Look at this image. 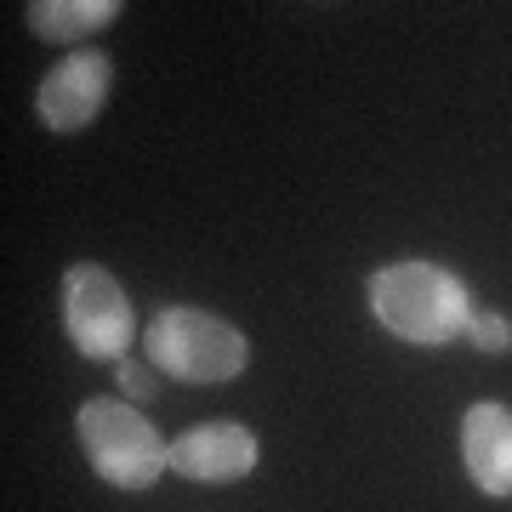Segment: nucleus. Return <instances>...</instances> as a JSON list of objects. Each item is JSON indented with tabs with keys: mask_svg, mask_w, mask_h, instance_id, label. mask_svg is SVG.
<instances>
[{
	"mask_svg": "<svg viewBox=\"0 0 512 512\" xmlns=\"http://www.w3.org/2000/svg\"><path fill=\"white\" fill-rule=\"evenodd\" d=\"M120 12H126L120 0H29V6H23L29 29H35L40 40H52V46H74V40L109 29Z\"/></svg>",
	"mask_w": 512,
	"mask_h": 512,
	"instance_id": "8",
	"label": "nucleus"
},
{
	"mask_svg": "<svg viewBox=\"0 0 512 512\" xmlns=\"http://www.w3.org/2000/svg\"><path fill=\"white\" fill-rule=\"evenodd\" d=\"M467 342H473L478 353H512V319L507 313H490V308H478L473 313V325H467Z\"/></svg>",
	"mask_w": 512,
	"mask_h": 512,
	"instance_id": "9",
	"label": "nucleus"
},
{
	"mask_svg": "<svg viewBox=\"0 0 512 512\" xmlns=\"http://www.w3.org/2000/svg\"><path fill=\"white\" fill-rule=\"evenodd\" d=\"M461 467H467L478 495H490V501L512 495V410L507 404L484 399L461 416Z\"/></svg>",
	"mask_w": 512,
	"mask_h": 512,
	"instance_id": "7",
	"label": "nucleus"
},
{
	"mask_svg": "<svg viewBox=\"0 0 512 512\" xmlns=\"http://www.w3.org/2000/svg\"><path fill=\"white\" fill-rule=\"evenodd\" d=\"M365 302L376 313V325L393 330L410 348H444V342H456V336H467V325H473V313H478L467 279L450 274L444 262H416V256L376 268L365 285Z\"/></svg>",
	"mask_w": 512,
	"mask_h": 512,
	"instance_id": "1",
	"label": "nucleus"
},
{
	"mask_svg": "<svg viewBox=\"0 0 512 512\" xmlns=\"http://www.w3.org/2000/svg\"><path fill=\"white\" fill-rule=\"evenodd\" d=\"M109 92H114V57H103L97 46H80V52L57 57L46 69V80L35 92V114L46 131L69 137V131H86L103 114Z\"/></svg>",
	"mask_w": 512,
	"mask_h": 512,
	"instance_id": "5",
	"label": "nucleus"
},
{
	"mask_svg": "<svg viewBox=\"0 0 512 512\" xmlns=\"http://www.w3.org/2000/svg\"><path fill=\"white\" fill-rule=\"evenodd\" d=\"M63 330H69V342L80 359H126L131 348H137V336H143V325H137V308H131L126 285L103 268V262H74L69 274H63Z\"/></svg>",
	"mask_w": 512,
	"mask_h": 512,
	"instance_id": "4",
	"label": "nucleus"
},
{
	"mask_svg": "<svg viewBox=\"0 0 512 512\" xmlns=\"http://www.w3.org/2000/svg\"><path fill=\"white\" fill-rule=\"evenodd\" d=\"M143 348L154 376H171V382H234L251 365V342L245 330L228 325L222 313L205 308H160L143 330Z\"/></svg>",
	"mask_w": 512,
	"mask_h": 512,
	"instance_id": "2",
	"label": "nucleus"
},
{
	"mask_svg": "<svg viewBox=\"0 0 512 512\" xmlns=\"http://www.w3.org/2000/svg\"><path fill=\"white\" fill-rule=\"evenodd\" d=\"M80 450L92 461V473L114 490H148L171 473V439H160V427L137 410L131 399H86L74 416Z\"/></svg>",
	"mask_w": 512,
	"mask_h": 512,
	"instance_id": "3",
	"label": "nucleus"
},
{
	"mask_svg": "<svg viewBox=\"0 0 512 512\" xmlns=\"http://www.w3.org/2000/svg\"><path fill=\"white\" fill-rule=\"evenodd\" d=\"M262 444L245 421H200L171 439V473H183L188 484H239L256 473Z\"/></svg>",
	"mask_w": 512,
	"mask_h": 512,
	"instance_id": "6",
	"label": "nucleus"
},
{
	"mask_svg": "<svg viewBox=\"0 0 512 512\" xmlns=\"http://www.w3.org/2000/svg\"><path fill=\"white\" fill-rule=\"evenodd\" d=\"M154 365H137V359H120V387H126V399H154Z\"/></svg>",
	"mask_w": 512,
	"mask_h": 512,
	"instance_id": "10",
	"label": "nucleus"
}]
</instances>
